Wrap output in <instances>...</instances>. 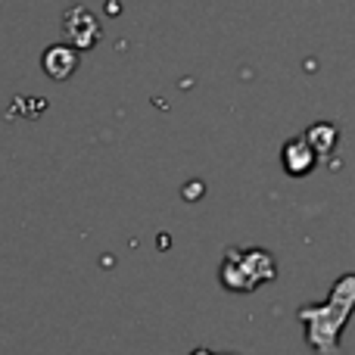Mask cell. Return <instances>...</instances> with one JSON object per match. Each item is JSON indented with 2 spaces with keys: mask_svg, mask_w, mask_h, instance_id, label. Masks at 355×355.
<instances>
[{
  "mask_svg": "<svg viewBox=\"0 0 355 355\" xmlns=\"http://www.w3.org/2000/svg\"><path fill=\"white\" fill-rule=\"evenodd\" d=\"M75 66H78V56L66 47H53L47 56H44V69H47L53 78H69Z\"/></svg>",
  "mask_w": 355,
  "mask_h": 355,
  "instance_id": "obj_1",
  "label": "cell"
}]
</instances>
